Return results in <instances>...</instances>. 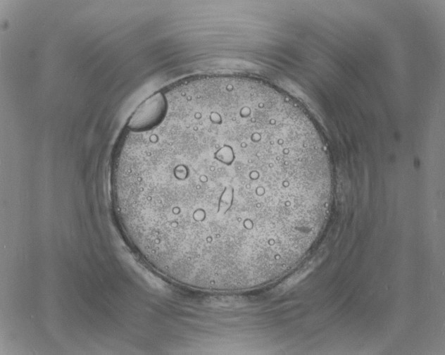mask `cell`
Listing matches in <instances>:
<instances>
[{
    "label": "cell",
    "mask_w": 445,
    "mask_h": 355,
    "mask_svg": "<svg viewBox=\"0 0 445 355\" xmlns=\"http://www.w3.org/2000/svg\"><path fill=\"white\" fill-rule=\"evenodd\" d=\"M165 109V96L156 93L147 99L131 117L128 126L132 130H144L154 126Z\"/></svg>",
    "instance_id": "obj_1"
}]
</instances>
